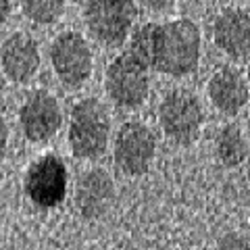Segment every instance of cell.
<instances>
[{"instance_id":"1","label":"cell","mask_w":250,"mask_h":250,"mask_svg":"<svg viewBox=\"0 0 250 250\" xmlns=\"http://www.w3.org/2000/svg\"><path fill=\"white\" fill-rule=\"evenodd\" d=\"M200 27L190 19L150 23V36H148L150 71L169 77H186L194 73L200 62Z\"/></svg>"},{"instance_id":"2","label":"cell","mask_w":250,"mask_h":250,"mask_svg":"<svg viewBox=\"0 0 250 250\" xmlns=\"http://www.w3.org/2000/svg\"><path fill=\"white\" fill-rule=\"evenodd\" d=\"M150 23L142 25L119 57L106 67L104 90L111 100L127 111L142 106L150 90V57H148Z\"/></svg>"},{"instance_id":"3","label":"cell","mask_w":250,"mask_h":250,"mask_svg":"<svg viewBox=\"0 0 250 250\" xmlns=\"http://www.w3.org/2000/svg\"><path fill=\"white\" fill-rule=\"evenodd\" d=\"M111 136V117L98 98H83L71 111L69 146L77 159L94 161L103 156Z\"/></svg>"},{"instance_id":"4","label":"cell","mask_w":250,"mask_h":250,"mask_svg":"<svg viewBox=\"0 0 250 250\" xmlns=\"http://www.w3.org/2000/svg\"><path fill=\"white\" fill-rule=\"evenodd\" d=\"M138 19L134 0H88L83 21L90 36L106 48L121 46Z\"/></svg>"},{"instance_id":"5","label":"cell","mask_w":250,"mask_h":250,"mask_svg":"<svg viewBox=\"0 0 250 250\" xmlns=\"http://www.w3.org/2000/svg\"><path fill=\"white\" fill-rule=\"evenodd\" d=\"M159 123L165 136L177 146H190L198 140L205 113L200 100L190 90H171L159 104Z\"/></svg>"},{"instance_id":"6","label":"cell","mask_w":250,"mask_h":250,"mask_svg":"<svg viewBox=\"0 0 250 250\" xmlns=\"http://www.w3.org/2000/svg\"><path fill=\"white\" fill-rule=\"evenodd\" d=\"M156 152V138L148 125L140 121L123 123L115 138L113 156L121 173L129 177L144 175L152 165Z\"/></svg>"},{"instance_id":"7","label":"cell","mask_w":250,"mask_h":250,"mask_svg":"<svg viewBox=\"0 0 250 250\" xmlns=\"http://www.w3.org/2000/svg\"><path fill=\"white\" fill-rule=\"evenodd\" d=\"M23 188L38 208H57L67 196V165L57 154L40 156L29 165Z\"/></svg>"},{"instance_id":"8","label":"cell","mask_w":250,"mask_h":250,"mask_svg":"<svg viewBox=\"0 0 250 250\" xmlns=\"http://www.w3.org/2000/svg\"><path fill=\"white\" fill-rule=\"evenodd\" d=\"M50 62L59 80L77 88L92 75V50L88 42L75 31H65L54 38L50 46Z\"/></svg>"},{"instance_id":"9","label":"cell","mask_w":250,"mask_h":250,"mask_svg":"<svg viewBox=\"0 0 250 250\" xmlns=\"http://www.w3.org/2000/svg\"><path fill=\"white\" fill-rule=\"evenodd\" d=\"M62 113L59 100L46 90H36L25 98L19 111L21 131L29 142L42 144L57 136L61 129Z\"/></svg>"},{"instance_id":"10","label":"cell","mask_w":250,"mask_h":250,"mask_svg":"<svg viewBox=\"0 0 250 250\" xmlns=\"http://www.w3.org/2000/svg\"><path fill=\"white\" fill-rule=\"evenodd\" d=\"M115 202V182L104 169H90L82 173L75 190V207L88 221L100 219Z\"/></svg>"},{"instance_id":"11","label":"cell","mask_w":250,"mask_h":250,"mask_svg":"<svg viewBox=\"0 0 250 250\" xmlns=\"http://www.w3.org/2000/svg\"><path fill=\"white\" fill-rule=\"evenodd\" d=\"M0 65L15 83H27L40 69V48L27 34H13L0 46Z\"/></svg>"},{"instance_id":"12","label":"cell","mask_w":250,"mask_h":250,"mask_svg":"<svg viewBox=\"0 0 250 250\" xmlns=\"http://www.w3.org/2000/svg\"><path fill=\"white\" fill-rule=\"evenodd\" d=\"M213 40L219 50L236 61L250 57V15L246 9H225L215 19Z\"/></svg>"},{"instance_id":"13","label":"cell","mask_w":250,"mask_h":250,"mask_svg":"<svg viewBox=\"0 0 250 250\" xmlns=\"http://www.w3.org/2000/svg\"><path fill=\"white\" fill-rule=\"evenodd\" d=\"M248 82L238 69L223 67L210 77L208 98L223 115H238L248 104Z\"/></svg>"},{"instance_id":"14","label":"cell","mask_w":250,"mask_h":250,"mask_svg":"<svg viewBox=\"0 0 250 250\" xmlns=\"http://www.w3.org/2000/svg\"><path fill=\"white\" fill-rule=\"evenodd\" d=\"M217 156L223 167H240L248 156V142L236 123L223 125L217 136Z\"/></svg>"},{"instance_id":"15","label":"cell","mask_w":250,"mask_h":250,"mask_svg":"<svg viewBox=\"0 0 250 250\" xmlns=\"http://www.w3.org/2000/svg\"><path fill=\"white\" fill-rule=\"evenodd\" d=\"M21 9L29 21L38 25H50L61 19L65 11V0H21Z\"/></svg>"},{"instance_id":"16","label":"cell","mask_w":250,"mask_h":250,"mask_svg":"<svg viewBox=\"0 0 250 250\" xmlns=\"http://www.w3.org/2000/svg\"><path fill=\"white\" fill-rule=\"evenodd\" d=\"M217 250H250L248 248V236L231 231V233H228V236L221 238Z\"/></svg>"},{"instance_id":"17","label":"cell","mask_w":250,"mask_h":250,"mask_svg":"<svg viewBox=\"0 0 250 250\" xmlns=\"http://www.w3.org/2000/svg\"><path fill=\"white\" fill-rule=\"evenodd\" d=\"M6 148H9V125H6L4 117L0 115V161L4 159Z\"/></svg>"},{"instance_id":"18","label":"cell","mask_w":250,"mask_h":250,"mask_svg":"<svg viewBox=\"0 0 250 250\" xmlns=\"http://www.w3.org/2000/svg\"><path fill=\"white\" fill-rule=\"evenodd\" d=\"M144 2L150 6V9H154V11H169L171 6L177 2V0H144Z\"/></svg>"},{"instance_id":"19","label":"cell","mask_w":250,"mask_h":250,"mask_svg":"<svg viewBox=\"0 0 250 250\" xmlns=\"http://www.w3.org/2000/svg\"><path fill=\"white\" fill-rule=\"evenodd\" d=\"M11 6H13V0H0V27L6 23L11 15Z\"/></svg>"}]
</instances>
